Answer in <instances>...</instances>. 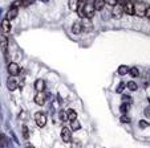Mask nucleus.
I'll return each instance as SVG.
<instances>
[{
	"instance_id": "0eeeda50",
	"label": "nucleus",
	"mask_w": 150,
	"mask_h": 148,
	"mask_svg": "<svg viewBox=\"0 0 150 148\" xmlns=\"http://www.w3.org/2000/svg\"><path fill=\"white\" fill-rule=\"evenodd\" d=\"M0 46H1L4 56L7 57V54H8V40L6 36H0Z\"/></svg>"
},
{
	"instance_id": "dca6fc26",
	"label": "nucleus",
	"mask_w": 150,
	"mask_h": 148,
	"mask_svg": "<svg viewBox=\"0 0 150 148\" xmlns=\"http://www.w3.org/2000/svg\"><path fill=\"white\" fill-rule=\"evenodd\" d=\"M68 7L71 11H77L80 7V0H68Z\"/></svg>"
},
{
	"instance_id": "6ab92c4d",
	"label": "nucleus",
	"mask_w": 150,
	"mask_h": 148,
	"mask_svg": "<svg viewBox=\"0 0 150 148\" xmlns=\"http://www.w3.org/2000/svg\"><path fill=\"white\" fill-rule=\"evenodd\" d=\"M118 74L120 76H126L127 73H129V67L126 66V65H121V66H118Z\"/></svg>"
},
{
	"instance_id": "72a5a7b5",
	"label": "nucleus",
	"mask_w": 150,
	"mask_h": 148,
	"mask_svg": "<svg viewBox=\"0 0 150 148\" xmlns=\"http://www.w3.org/2000/svg\"><path fill=\"white\" fill-rule=\"evenodd\" d=\"M145 116H147V118H150V106L149 107H146V109H145Z\"/></svg>"
},
{
	"instance_id": "4be33fe9",
	"label": "nucleus",
	"mask_w": 150,
	"mask_h": 148,
	"mask_svg": "<svg viewBox=\"0 0 150 148\" xmlns=\"http://www.w3.org/2000/svg\"><path fill=\"white\" fill-rule=\"evenodd\" d=\"M59 116H60V120H62V122H67V120H68V115H67V111H64V110H60Z\"/></svg>"
},
{
	"instance_id": "9b49d317",
	"label": "nucleus",
	"mask_w": 150,
	"mask_h": 148,
	"mask_svg": "<svg viewBox=\"0 0 150 148\" xmlns=\"http://www.w3.org/2000/svg\"><path fill=\"white\" fill-rule=\"evenodd\" d=\"M35 103L39 106H44L45 103V95L42 93H37V95H35Z\"/></svg>"
},
{
	"instance_id": "c756f323",
	"label": "nucleus",
	"mask_w": 150,
	"mask_h": 148,
	"mask_svg": "<svg viewBox=\"0 0 150 148\" xmlns=\"http://www.w3.org/2000/svg\"><path fill=\"white\" fill-rule=\"evenodd\" d=\"M121 122L122 123H130V118L126 116V115H122V116H121Z\"/></svg>"
},
{
	"instance_id": "aec40b11",
	"label": "nucleus",
	"mask_w": 150,
	"mask_h": 148,
	"mask_svg": "<svg viewBox=\"0 0 150 148\" xmlns=\"http://www.w3.org/2000/svg\"><path fill=\"white\" fill-rule=\"evenodd\" d=\"M71 127H72V130H73V131H79V130L81 128V124H80V122L77 119H74V120H72Z\"/></svg>"
},
{
	"instance_id": "a19ab883",
	"label": "nucleus",
	"mask_w": 150,
	"mask_h": 148,
	"mask_svg": "<svg viewBox=\"0 0 150 148\" xmlns=\"http://www.w3.org/2000/svg\"><path fill=\"white\" fill-rule=\"evenodd\" d=\"M80 1H85V0H80Z\"/></svg>"
},
{
	"instance_id": "423d86ee",
	"label": "nucleus",
	"mask_w": 150,
	"mask_h": 148,
	"mask_svg": "<svg viewBox=\"0 0 150 148\" xmlns=\"http://www.w3.org/2000/svg\"><path fill=\"white\" fill-rule=\"evenodd\" d=\"M112 15H113V17H116V19H121L122 15H124V7L120 6V4H116V6L113 7Z\"/></svg>"
},
{
	"instance_id": "b1692460",
	"label": "nucleus",
	"mask_w": 150,
	"mask_h": 148,
	"mask_svg": "<svg viewBox=\"0 0 150 148\" xmlns=\"http://www.w3.org/2000/svg\"><path fill=\"white\" fill-rule=\"evenodd\" d=\"M0 148H7V139L4 135L0 136Z\"/></svg>"
},
{
	"instance_id": "58836bf2",
	"label": "nucleus",
	"mask_w": 150,
	"mask_h": 148,
	"mask_svg": "<svg viewBox=\"0 0 150 148\" xmlns=\"http://www.w3.org/2000/svg\"><path fill=\"white\" fill-rule=\"evenodd\" d=\"M25 148H35V147L31 144V143H25Z\"/></svg>"
},
{
	"instance_id": "7ed1b4c3",
	"label": "nucleus",
	"mask_w": 150,
	"mask_h": 148,
	"mask_svg": "<svg viewBox=\"0 0 150 148\" xmlns=\"http://www.w3.org/2000/svg\"><path fill=\"white\" fill-rule=\"evenodd\" d=\"M35 120L39 127H44L47 124V115L44 112H36L35 114Z\"/></svg>"
},
{
	"instance_id": "f704fd0d",
	"label": "nucleus",
	"mask_w": 150,
	"mask_h": 148,
	"mask_svg": "<svg viewBox=\"0 0 150 148\" xmlns=\"http://www.w3.org/2000/svg\"><path fill=\"white\" fill-rule=\"evenodd\" d=\"M145 16H146L147 19L150 20V7H147V8H146V12H145Z\"/></svg>"
},
{
	"instance_id": "bb28decb",
	"label": "nucleus",
	"mask_w": 150,
	"mask_h": 148,
	"mask_svg": "<svg viewBox=\"0 0 150 148\" xmlns=\"http://www.w3.org/2000/svg\"><path fill=\"white\" fill-rule=\"evenodd\" d=\"M77 13H79L80 17H82V19H85V13H84V6L79 7V9H77Z\"/></svg>"
},
{
	"instance_id": "393cba45",
	"label": "nucleus",
	"mask_w": 150,
	"mask_h": 148,
	"mask_svg": "<svg viewBox=\"0 0 150 148\" xmlns=\"http://www.w3.org/2000/svg\"><path fill=\"white\" fill-rule=\"evenodd\" d=\"M23 6V0H15L13 3H12L11 8H19V7Z\"/></svg>"
},
{
	"instance_id": "c9c22d12",
	"label": "nucleus",
	"mask_w": 150,
	"mask_h": 148,
	"mask_svg": "<svg viewBox=\"0 0 150 148\" xmlns=\"http://www.w3.org/2000/svg\"><path fill=\"white\" fill-rule=\"evenodd\" d=\"M11 135H12V137H13L15 143H17V144H19V140H17V137H16V135H15V132H13V131H11Z\"/></svg>"
},
{
	"instance_id": "473e14b6",
	"label": "nucleus",
	"mask_w": 150,
	"mask_h": 148,
	"mask_svg": "<svg viewBox=\"0 0 150 148\" xmlns=\"http://www.w3.org/2000/svg\"><path fill=\"white\" fill-rule=\"evenodd\" d=\"M125 86H126V85H125L124 82H121V83H120V86L117 87V93H122V90L125 89Z\"/></svg>"
},
{
	"instance_id": "ea45409f",
	"label": "nucleus",
	"mask_w": 150,
	"mask_h": 148,
	"mask_svg": "<svg viewBox=\"0 0 150 148\" xmlns=\"http://www.w3.org/2000/svg\"><path fill=\"white\" fill-rule=\"evenodd\" d=\"M41 1H45V3H47V1H48V0H41Z\"/></svg>"
},
{
	"instance_id": "a211bd4d",
	"label": "nucleus",
	"mask_w": 150,
	"mask_h": 148,
	"mask_svg": "<svg viewBox=\"0 0 150 148\" xmlns=\"http://www.w3.org/2000/svg\"><path fill=\"white\" fill-rule=\"evenodd\" d=\"M67 115H68V120H74V119H77V112L74 111L73 109H69L68 111H67Z\"/></svg>"
},
{
	"instance_id": "5701e85b",
	"label": "nucleus",
	"mask_w": 150,
	"mask_h": 148,
	"mask_svg": "<svg viewBox=\"0 0 150 148\" xmlns=\"http://www.w3.org/2000/svg\"><path fill=\"white\" fill-rule=\"evenodd\" d=\"M126 86H127V89H129V90H132V91H136V90L138 89V86H137V83H136V82H133V81H132V82H127V85H126Z\"/></svg>"
},
{
	"instance_id": "e433bc0d",
	"label": "nucleus",
	"mask_w": 150,
	"mask_h": 148,
	"mask_svg": "<svg viewBox=\"0 0 150 148\" xmlns=\"http://www.w3.org/2000/svg\"><path fill=\"white\" fill-rule=\"evenodd\" d=\"M126 1H127V0H117V4H120V6H124Z\"/></svg>"
},
{
	"instance_id": "f03ea898",
	"label": "nucleus",
	"mask_w": 150,
	"mask_h": 148,
	"mask_svg": "<svg viewBox=\"0 0 150 148\" xmlns=\"http://www.w3.org/2000/svg\"><path fill=\"white\" fill-rule=\"evenodd\" d=\"M94 12H96V9H94L93 3H85L84 4V13H85V17H86V19H92V17L94 16Z\"/></svg>"
},
{
	"instance_id": "ddd939ff",
	"label": "nucleus",
	"mask_w": 150,
	"mask_h": 148,
	"mask_svg": "<svg viewBox=\"0 0 150 148\" xmlns=\"http://www.w3.org/2000/svg\"><path fill=\"white\" fill-rule=\"evenodd\" d=\"M44 89H45V82H44V79H37V81L35 82V90H36L37 93H42Z\"/></svg>"
},
{
	"instance_id": "39448f33",
	"label": "nucleus",
	"mask_w": 150,
	"mask_h": 148,
	"mask_svg": "<svg viewBox=\"0 0 150 148\" xmlns=\"http://www.w3.org/2000/svg\"><path fill=\"white\" fill-rule=\"evenodd\" d=\"M61 139L64 143H69L72 140V134H71V130L68 127H64L61 130Z\"/></svg>"
},
{
	"instance_id": "4c0bfd02",
	"label": "nucleus",
	"mask_w": 150,
	"mask_h": 148,
	"mask_svg": "<svg viewBox=\"0 0 150 148\" xmlns=\"http://www.w3.org/2000/svg\"><path fill=\"white\" fill-rule=\"evenodd\" d=\"M122 101L126 102V101H130V97H126V95H122Z\"/></svg>"
},
{
	"instance_id": "f3484780",
	"label": "nucleus",
	"mask_w": 150,
	"mask_h": 148,
	"mask_svg": "<svg viewBox=\"0 0 150 148\" xmlns=\"http://www.w3.org/2000/svg\"><path fill=\"white\" fill-rule=\"evenodd\" d=\"M93 6H94V9H96V11H101V9L105 7V0H94Z\"/></svg>"
},
{
	"instance_id": "2f4dec72",
	"label": "nucleus",
	"mask_w": 150,
	"mask_h": 148,
	"mask_svg": "<svg viewBox=\"0 0 150 148\" xmlns=\"http://www.w3.org/2000/svg\"><path fill=\"white\" fill-rule=\"evenodd\" d=\"M105 4H109V6L114 7L117 4V0H105Z\"/></svg>"
},
{
	"instance_id": "cd10ccee",
	"label": "nucleus",
	"mask_w": 150,
	"mask_h": 148,
	"mask_svg": "<svg viewBox=\"0 0 150 148\" xmlns=\"http://www.w3.org/2000/svg\"><path fill=\"white\" fill-rule=\"evenodd\" d=\"M120 110H121L122 114H125V112H126L127 110H129V106H127L126 103H122V105H121V107H120Z\"/></svg>"
},
{
	"instance_id": "20e7f679",
	"label": "nucleus",
	"mask_w": 150,
	"mask_h": 148,
	"mask_svg": "<svg viewBox=\"0 0 150 148\" xmlns=\"http://www.w3.org/2000/svg\"><path fill=\"white\" fill-rule=\"evenodd\" d=\"M7 69H8V73L11 74V77H16L20 74V66L16 64V62H9Z\"/></svg>"
},
{
	"instance_id": "412c9836",
	"label": "nucleus",
	"mask_w": 150,
	"mask_h": 148,
	"mask_svg": "<svg viewBox=\"0 0 150 148\" xmlns=\"http://www.w3.org/2000/svg\"><path fill=\"white\" fill-rule=\"evenodd\" d=\"M129 74H130L132 77H134V78H136V77H138V76H139V70H138V67H136V66L130 67V69H129Z\"/></svg>"
},
{
	"instance_id": "2eb2a0df",
	"label": "nucleus",
	"mask_w": 150,
	"mask_h": 148,
	"mask_svg": "<svg viewBox=\"0 0 150 148\" xmlns=\"http://www.w3.org/2000/svg\"><path fill=\"white\" fill-rule=\"evenodd\" d=\"M17 15H19V11H17V8H11L8 12H7V17H6V19L11 21V20L16 19Z\"/></svg>"
},
{
	"instance_id": "a878e982",
	"label": "nucleus",
	"mask_w": 150,
	"mask_h": 148,
	"mask_svg": "<svg viewBox=\"0 0 150 148\" xmlns=\"http://www.w3.org/2000/svg\"><path fill=\"white\" fill-rule=\"evenodd\" d=\"M23 137L24 139H29V131H28V127L27 126H23Z\"/></svg>"
},
{
	"instance_id": "c85d7f7f",
	"label": "nucleus",
	"mask_w": 150,
	"mask_h": 148,
	"mask_svg": "<svg viewBox=\"0 0 150 148\" xmlns=\"http://www.w3.org/2000/svg\"><path fill=\"white\" fill-rule=\"evenodd\" d=\"M139 127H141V128L149 127V122H146V120H139Z\"/></svg>"
},
{
	"instance_id": "f8f14e48",
	"label": "nucleus",
	"mask_w": 150,
	"mask_h": 148,
	"mask_svg": "<svg viewBox=\"0 0 150 148\" xmlns=\"http://www.w3.org/2000/svg\"><path fill=\"white\" fill-rule=\"evenodd\" d=\"M0 27H1V31L4 32V33H9L11 32V21L7 19H4L3 21H1V24H0Z\"/></svg>"
},
{
	"instance_id": "7c9ffc66",
	"label": "nucleus",
	"mask_w": 150,
	"mask_h": 148,
	"mask_svg": "<svg viewBox=\"0 0 150 148\" xmlns=\"http://www.w3.org/2000/svg\"><path fill=\"white\" fill-rule=\"evenodd\" d=\"M32 3H35V0H23V7H28Z\"/></svg>"
},
{
	"instance_id": "f257e3e1",
	"label": "nucleus",
	"mask_w": 150,
	"mask_h": 148,
	"mask_svg": "<svg viewBox=\"0 0 150 148\" xmlns=\"http://www.w3.org/2000/svg\"><path fill=\"white\" fill-rule=\"evenodd\" d=\"M133 6H134V15H137L138 17H144L147 8L146 4L142 3V1H136V3H133Z\"/></svg>"
},
{
	"instance_id": "9d476101",
	"label": "nucleus",
	"mask_w": 150,
	"mask_h": 148,
	"mask_svg": "<svg viewBox=\"0 0 150 148\" xmlns=\"http://www.w3.org/2000/svg\"><path fill=\"white\" fill-rule=\"evenodd\" d=\"M92 29H93V24H92V21L85 17L84 22H82V32H92Z\"/></svg>"
},
{
	"instance_id": "1a4fd4ad",
	"label": "nucleus",
	"mask_w": 150,
	"mask_h": 148,
	"mask_svg": "<svg viewBox=\"0 0 150 148\" xmlns=\"http://www.w3.org/2000/svg\"><path fill=\"white\" fill-rule=\"evenodd\" d=\"M72 32L74 34H80L82 33V22L81 21H74L72 25Z\"/></svg>"
},
{
	"instance_id": "6e6552de",
	"label": "nucleus",
	"mask_w": 150,
	"mask_h": 148,
	"mask_svg": "<svg viewBox=\"0 0 150 148\" xmlns=\"http://www.w3.org/2000/svg\"><path fill=\"white\" fill-rule=\"evenodd\" d=\"M122 7H124V13L134 15V6H133V3H132L130 0H127V1Z\"/></svg>"
},
{
	"instance_id": "4468645a",
	"label": "nucleus",
	"mask_w": 150,
	"mask_h": 148,
	"mask_svg": "<svg viewBox=\"0 0 150 148\" xmlns=\"http://www.w3.org/2000/svg\"><path fill=\"white\" fill-rule=\"evenodd\" d=\"M7 87H8V90H11V91L16 90V87H17V82H16V79H15L13 77H9V78L7 79Z\"/></svg>"
}]
</instances>
